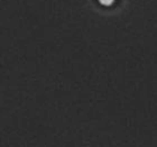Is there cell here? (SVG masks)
Here are the masks:
<instances>
[{
	"mask_svg": "<svg viewBox=\"0 0 157 147\" xmlns=\"http://www.w3.org/2000/svg\"><path fill=\"white\" fill-rule=\"evenodd\" d=\"M102 5H105V6H108V5H111L113 2V0H99Z\"/></svg>",
	"mask_w": 157,
	"mask_h": 147,
	"instance_id": "obj_1",
	"label": "cell"
}]
</instances>
